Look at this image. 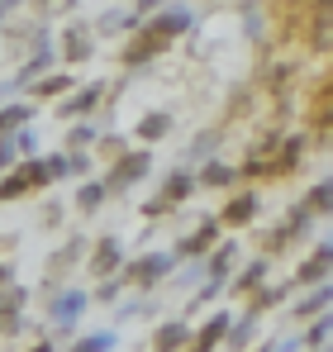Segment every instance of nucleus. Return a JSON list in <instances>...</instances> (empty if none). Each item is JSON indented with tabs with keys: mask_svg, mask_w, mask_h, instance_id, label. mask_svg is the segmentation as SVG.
Returning a JSON list of instances; mask_svg holds the SVG:
<instances>
[{
	"mask_svg": "<svg viewBox=\"0 0 333 352\" xmlns=\"http://www.w3.org/2000/svg\"><path fill=\"white\" fill-rule=\"evenodd\" d=\"M19 309H24V286L5 281V286H0V338H10V333H19V329H24Z\"/></svg>",
	"mask_w": 333,
	"mask_h": 352,
	"instance_id": "nucleus-1",
	"label": "nucleus"
},
{
	"mask_svg": "<svg viewBox=\"0 0 333 352\" xmlns=\"http://www.w3.org/2000/svg\"><path fill=\"white\" fill-rule=\"evenodd\" d=\"M81 309H86V291H62V295H53V305H48V314H53V324L62 333L81 319Z\"/></svg>",
	"mask_w": 333,
	"mask_h": 352,
	"instance_id": "nucleus-2",
	"label": "nucleus"
},
{
	"mask_svg": "<svg viewBox=\"0 0 333 352\" xmlns=\"http://www.w3.org/2000/svg\"><path fill=\"white\" fill-rule=\"evenodd\" d=\"M148 162H153L148 153H129V157H119V167L105 176V186H110V190H129V186H133L138 176L148 172Z\"/></svg>",
	"mask_w": 333,
	"mask_h": 352,
	"instance_id": "nucleus-3",
	"label": "nucleus"
},
{
	"mask_svg": "<svg viewBox=\"0 0 333 352\" xmlns=\"http://www.w3.org/2000/svg\"><path fill=\"white\" fill-rule=\"evenodd\" d=\"M166 267H171V257H166V252H153V257H143V262H133V267H129V276H133L138 286H158V281H162V272H166Z\"/></svg>",
	"mask_w": 333,
	"mask_h": 352,
	"instance_id": "nucleus-4",
	"label": "nucleus"
},
{
	"mask_svg": "<svg viewBox=\"0 0 333 352\" xmlns=\"http://www.w3.org/2000/svg\"><path fill=\"white\" fill-rule=\"evenodd\" d=\"M29 119H34V110H29L24 100H0V138H5V133H19Z\"/></svg>",
	"mask_w": 333,
	"mask_h": 352,
	"instance_id": "nucleus-5",
	"label": "nucleus"
},
{
	"mask_svg": "<svg viewBox=\"0 0 333 352\" xmlns=\"http://www.w3.org/2000/svg\"><path fill=\"white\" fill-rule=\"evenodd\" d=\"M329 267H333V248H319V252L300 267V286H319V281L329 276Z\"/></svg>",
	"mask_w": 333,
	"mask_h": 352,
	"instance_id": "nucleus-6",
	"label": "nucleus"
},
{
	"mask_svg": "<svg viewBox=\"0 0 333 352\" xmlns=\"http://www.w3.org/2000/svg\"><path fill=\"white\" fill-rule=\"evenodd\" d=\"M186 24H191V14H186V10H166V14L153 19V34H158V38H176Z\"/></svg>",
	"mask_w": 333,
	"mask_h": 352,
	"instance_id": "nucleus-7",
	"label": "nucleus"
},
{
	"mask_svg": "<svg viewBox=\"0 0 333 352\" xmlns=\"http://www.w3.org/2000/svg\"><path fill=\"white\" fill-rule=\"evenodd\" d=\"M100 96H105V86H86V91H76V96L62 105V115H86V110H91Z\"/></svg>",
	"mask_w": 333,
	"mask_h": 352,
	"instance_id": "nucleus-8",
	"label": "nucleus"
},
{
	"mask_svg": "<svg viewBox=\"0 0 333 352\" xmlns=\"http://www.w3.org/2000/svg\"><path fill=\"white\" fill-rule=\"evenodd\" d=\"M257 214V195H238L228 210H224V224H248Z\"/></svg>",
	"mask_w": 333,
	"mask_h": 352,
	"instance_id": "nucleus-9",
	"label": "nucleus"
},
{
	"mask_svg": "<svg viewBox=\"0 0 333 352\" xmlns=\"http://www.w3.org/2000/svg\"><path fill=\"white\" fill-rule=\"evenodd\" d=\"M114 267H119V243H114V238H105V243L96 248V262H91V272H96V276H105V272H114Z\"/></svg>",
	"mask_w": 333,
	"mask_h": 352,
	"instance_id": "nucleus-10",
	"label": "nucleus"
},
{
	"mask_svg": "<svg viewBox=\"0 0 333 352\" xmlns=\"http://www.w3.org/2000/svg\"><path fill=\"white\" fill-rule=\"evenodd\" d=\"M62 53H67V62L91 58V38H86V29H72V34L62 38Z\"/></svg>",
	"mask_w": 333,
	"mask_h": 352,
	"instance_id": "nucleus-11",
	"label": "nucleus"
},
{
	"mask_svg": "<svg viewBox=\"0 0 333 352\" xmlns=\"http://www.w3.org/2000/svg\"><path fill=\"white\" fill-rule=\"evenodd\" d=\"M191 186H195V176H191V172H171V176H166L162 200H166V205H176L181 195H191Z\"/></svg>",
	"mask_w": 333,
	"mask_h": 352,
	"instance_id": "nucleus-12",
	"label": "nucleus"
},
{
	"mask_svg": "<svg viewBox=\"0 0 333 352\" xmlns=\"http://www.w3.org/2000/svg\"><path fill=\"white\" fill-rule=\"evenodd\" d=\"M67 86H72V76H62V72H53V76H39V81H34V96L53 100V96H62Z\"/></svg>",
	"mask_w": 333,
	"mask_h": 352,
	"instance_id": "nucleus-13",
	"label": "nucleus"
},
{
	"mask_svg": "<svg viewBox=\"0 0 333 352\" xmlns=\"http://www.w3.org/2000/svg\"><path fill=\"white\" fill-rule=\"evenodd\" d=\"M105 195H110V186H105V181H91V186H81V190H76V205H81V210H100V200H105Z\"/></svg>",
	"mask_w": 333,
	"mask_h": 352,
	"instance_id": "nucleus-14",
	"label": "nucleus"
},
{
	"mask_svg": "<svg viewBox=\"0 0 333 352\" xmlns=\"http://www.w3.org/2000/svg\"><path fill=\"white\" fill-rule=\"evenodd\" d=\"M215 234H219L215 224H205L200 234H191V238H186V243H181V257H186V252H191V257H195V252H205V248L215 243Z\"/></svg>",
	"mask_w": 333,
	"mask_h": 352,
	"instance_id": "nucleus-15",
	"label": "nucleus"
},
{
	"mask_svg": "<svg viewBox=\"0 0 333 352\" xmlns=\"http://www.w3.org/2000/svg\"><path fill=\"white\" fill-rule=\"evenodd\" d=\"M191 333H186V324H166V329H158V348H181Z\"/></svg>",
	"mask_w": 333,
	"mask_h": 352,
	"instance_id": "nucleus-16",
	"label": "nucleus"
},
{
	"mask_svg": "<svg viewBox=\"0 0 333 352\" xmlns=\"http://www.w3.org/2000/svg\"><path fill=\"white\" fill-rule=\"evenodd\" d=\"M48 67H53V53H48V48H39V53H34V58H29V67H24V72H19V81H29V76H43V72H48Z\"/></svg>",
	"mask_w": 333,
	"mask_h": 352,
	"instance_id": "nucleus-17",
	"label": "nucleus"
},
{
	"mask_svg": "<svg viewBox=\"0 0 333 352\" xmlns=\"http://www.w3.org/2000/svg\"><path fill=\"white\" fill-rule=\"evenodd\" d=\"M224 333H228V319H210V324H205V333H200V338H195V343H200V348H215V343H219Z\"/></svg>",
	"mask_w": 333,
	"mask_h": 352,
	"instance_id": "nucleus-18",
	"label": "nucleus"
},
{
	"mask_svg": "<svg viewBox=\"0 0 333 352\" xmlns=\"http://www.w3.org/2000/svg\"><path fill=\"white\" fill-rule=\"evenodd\" d=\"M166 129H171V119H166V115H148L143 124H138V138H162Z\"/></svg>",
	"mask_w": 333,
	"mask_h": 352,
	"instance_id": "nucleus-19",
	"label": "nucleus"
},
{
	"mask_svg": "<svg viewBox=\"0 0 333 352\" xmlns=\"http://www.w3.org/2000/svg\"><path fill=\"white\" fill-rule=\"evenodd\" d=\"M329 300H333V291H329V286H324V291H314V295H310L305 305H295V314H300V319H310V314H314V309H324Z\"/></svg>",
	"mask_w": 333,
	"mask_h": 352,
	"instance_id": "nucleus-20",
	"label": "nucleus"
},
{
	"mask_svg": "<svg viewBox=\"0 0 333 352\" xmlns=\"http://www.w3.org/2000/svg\"><path fill=\"white\" fill-rule=\"evenodd\" d=\"M14 157H19V143H14V133H5V138H0V172H10Z\"/></svg>",
	"mask_w": 333,
	"mask_h": 352,
	"instance_id": "nucleus-21",
	"label": "nucleus"
},
{
	"mask_svg": "<svg viewBox=\"0 0 333 352\" xmlns=\"http://www.w3.org/2000/svg\"><path fill=\"white\" fill-rule=\"evenodd\" d=\"M333 205V181H324V186H314V195H310V210H329Z\"/></svg>",
	"mask_w": 333,
	"mask_h": 352,
	"instance_id": "nucleus-22",
	"label": "nucleus"
},
{
	"mask_svg": "<svg viewBox=\"0 0 333 352\" xmlns=\"http://www.w3.org/2000/svg\"><path fill=\"white\" fill-rule=\"evenodd\" d=\"M228 267H233V248H224L219 257L210 262V276H215V281H224V276H228Z\"/></svg>",
	"mask_w": 333,
	"mask_h": 352,
	"instance_id": "nucleus-23",
	"label": "nucleus"
},
{
	"mask_svg": "<svg viewBox=\"0 0 333 352\" xmlns=\"http://www.w3.org/2000/svg\"><path fill=\"white\" fill-rule=\"evenodd\" d=\"M205 181H210V186H228V181H233V172H228L224 162H210V167H205Z\"/></svg>",
	"mask_w": 333,
	"mask_h": 352,
	"instance_id": "nucleus-24",
	"label": "nucleus"
},
{
	"mask_svg": "<svg viewBox=\"0 0 333 352\" xmlns=\"http://www.w3.org/2000/svg\"><path fill=\"white\" fill-rule=\"evenodd\" d=\"M86 143H96V129H86V124H81V129H72V133H67V148H86Z\"/></svg>",
	"mask_w": 333,
	"mask_h": 352,
	"instance_id": "nucleus-25",
	"label": "nucleus"
},
{
	"mask_svg": "<svg viewBox=\"0 0 333 352\" xmlns=\"http://www.w3.org/2000/svg\"><path fill=\"white\" fill-rule=\"evenodd\" d=\"M262 276H267V262H253V267L243 272V291H253V286H257Z\"/></svg>",
	"mask_w": 333,
	"mask_h": 352,
	"instance_id": "nucleus-26",
	"label": "nucleus"
},
{
	"mask_svg": "<svg viewBox=\"0 0 333 352\" xmlns=\"http://www.w3.org/2000/svg\"><path fill=\"white\" fill-rule=\"evenodd\" d=\"M76 348H114V333H91V338H81Z\"/></svg>",
	"mask_w": 333,
	"mask_h": 352,
	"instance_id": "nucleus-27",
	"label": "nucleus"
},
{
	"mask_svg": "<svg viewBox=\"0 0 333 352\" xmlns=\"http://www.w3.org/2000/svg\"><path fill=\"white\" fill-rule=\"evenodd\" d=\"M329 324H333V319H324V324H314V329H310V343H324V338H329Z\"/></svg>",
	"mask_w": 333,
	"mask_h": 352,
	"instance_id": "nucleus-28",
	"label": "nucleus"
},
{
	"mask_svg": "<svg viewBox=\"0 0 333 352\" xmlns=\"http://www.w3.org/2000/svg\"><path fill=\"white\" fill-rule=\"evenodd\" d=\"M39 5H53L48 14H62V10H72V0H39Z\"/></svg>",
	"mask_w": 333,
	"mask_h": 352,
	"instance_id": "nucleus-29",
	"label": "nucleus"
},
{
	"mask_svg": "<svg viewBox=\"0 0 333 352\" xmlns=\"http://www.w3.org/2000/svg\"><path fill=\"white\" fill-rule=\"evenodd\" d=\"M10 276H14V267H10V262H0V286H5Z\"/></svg>",
	"mask_w": 333,
	"mask_h": 352,
	"instance_id": "nucleus-30",
	"label": "nucleus"
}]
</instances>
